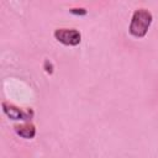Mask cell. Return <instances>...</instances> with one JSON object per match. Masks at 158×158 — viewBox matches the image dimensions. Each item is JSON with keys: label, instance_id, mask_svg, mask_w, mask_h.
Here are the masks:
<instances>
[{"label": "cell", "instance_id": "1", "mask_svg": "<svg viewBox=\"0 0 158 158\" xmlns=\"http://www.w3.org/2000/svg\"><path fill=\"white\" fill-rule=\"evenodd\" d=\"M152 20H153V16H152L151 11H148L147 9L135 10V12L131 17L128 32L131 33V36H133L136 38H143L148 32Z\"/></svg>", "mask_w": 158, "mask_h": 158}, {"label": "cell", "instance_id": "2", "mask_svg": "<svg viewBox=\"0 0 158 158\" xmlns=\"http://www.w3.org/2000/svg\"><path fill=\"white\" fill-rule=\"evenodd\" d=\"M53 35L54 38L64 46H78L81 41V35L75 28H57Z\"/></svg>", "mask_w": 158, "mask_h": 158}, {"label": "cell", "instance_id": "3", "mask_svg": "<svg viewBox=\"0 0 158 158\" xmlns=\"http://www.w3.org/2000/svg\"><path fill=\"white\" fill-rule=\"evenodd\" d=\"M1 107H2L4 114H5L9 118L15 120V121H16V120H31V117H32V115H33L32 110H27V111L25 112L22 109L17 107L16 105L10 104V102H7V101H2V102H1Z\"/></svg>", "mask_w": 158, "mask_h": 158}, {"label": "cell", "instance_id": "4", "mask_svg": "<svg viewBox=\"0 0 158 158\" xmlns=\"http://www.w3.org/2000/svg\"><path fill=\"white\" fill-rule=\"evenodd\" d=\"M15 132L26 139H31L36 136V126L32 122H25V123H20V125H15L14 126Z\"/></svg>", "mask_w": 158, "mask_h": 158}, {"label": "cell", "instance_id": "5", "mask_svg": "<svg viewBox=\"0 0 158 158\" xmlns=\"http://www.w3.org/2000/svg\"><path fill=\"white\" fill-rule=\"evenodd\" d=\"M70 12L74 15H86V10L84 7H74L70 9Z\"/></svg>", "mask_w": 158, "mask_h": 158}, {"label": "cell", "instance_id": "6", "mask_svg": "<svg viewBox=\"0 0 158 158\" xmlns=\"http://www.w3.org/2000/svg\"><path fill=\"white\" fill-rule=\"evenodd\" d=\"M44 70L48 73V74H52L53 73V65L49 60H44Z\"/></svg>", "mask_w": 158, "mask_h": 158}]
</instances>
